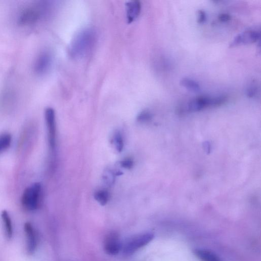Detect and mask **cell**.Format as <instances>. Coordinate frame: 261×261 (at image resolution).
Here are the masks:
<instances>
[{
	"mask_svg": "<svg viewBox=\"0 0 261 261\" xmlns=\"http://www.w3.org/2000/svg\"><path fill=\"white\" fill-rule=\"evenodd\" d=\"M97 41V33L92 27L85 28L80 31L72 41L69 54L74 59L83 58L89 54Z\"/></svg>",
	"mask_w": 261,
	"mask_h": 261,
	"instance_id": "6da1fadb",
	"label": "cell"
},
{
	"mask_svg": "<svg viewBox=\"0 0 261 261\" xmlns=\"http://www.w3.org/2000/svg\"><path fill=\"white\" fill-rule=\"evenodd\" d=\"M48 8H50V6L44 2L37 3L27 6L19 13L18 23L22 26L35 25L46 14Z\"/></svg>",
	"mask_w": 261,
	"mask_h": 261,
	"instance_id": "7a4b0ae2",
	"label": "cell"
},
{
	"mask_svg": "<svg viewBox=\"0 0 261 261\" xmlns=\"http://www.w3.org/2000/svg\"><path fill=\"white\" fill-rule=\"evenodd\" d=\"M154 238V234L152 232H145L128 239L122 244L123 254L127 257L132 256L151 242Z\"/></svg>",
	"mask_w": 261,
	"mask_h": 261,
	"instance_id": "3957f363",
	"label": "cell"
},
{
	"mask_svg": "<svg viewBox=\"0 0 261 261\" xmlns=\"http://www.w3.org/2000/svg\"><path fill=\"white\" fill-rule=\"evenodd\" d=\"M42 186L39 183L32 184L24 192L22 203L23 206L27 210L35 211L40 205Z\"/></svg>",
	"mask_w": 261,
	"mask_h": 261,
	"instance_id": "277c9868",
	"label": "cell"
},
{
	"mask_svg": "<svg viewBox=\"0 0 261 261\" xmlns=\"http://www.w3.org/2000/svg\"><path fill=\"white\" fill-rule=\"evenodd\" d=\"M225 102L223 96L215 97L199 96L192 100L188 105V110L190 112H198L210 106H219Z\"/></svg>",
	"mask_w": 261,
	"mask_h": 261,
	"instance_id": "5b68a950",
	"label": "cell"
},
{
	"mask_svg": "<svg viewBox=\"0 0 261 261\" xmlns=\"http://www.w3.org/2000/svg\"><path fill=\"white\" fill-rule=\"evenodd\" d=\"M45 120L47 130V137L51 149H54L56 144V125L54 110L50 107L46 108L44 112Z\"/></svg>",
	"mask_w": 261,
	"mask_h": 261,
	"instance_id": "8992f818",
	"label": "cell"
},
{
	"mask_svg": "<svg viewBox=\"0 0 261 261\" xmlns=\"http://www.w3.org/2000/svg\"><path fill=\"white\" fill-rule=\"evenodd\" d=\"M24 230L26 239V251L31 255L35 253L38 246L39 236L36 228L31 223L24 224Z\"/></svg>",
	"mask_w": 261,
	"mask_h": 261,
	"instance_id": "52a82bcc",
	"label": "cell"
},
{
	"mask_svg": "<svg viewBox=\"0 0 261 261\" xmlns=\"http://www.w3.org/2000/svg\"><path fill=\"white\" fill-rule=\"evenodd\" d=\"M122 249V244L119 234L111 231L107 234L104 241V249L109 255L116 256Z\"/></svg>",
	"mask_w": 261,
	"mask_h": 261,
	"instance_id": "ba28073f",
	"label": "cell"
},
{
	"mask_svg": "<svg viewBox=\"0 0 261 261\" xmlns=\"http://www.w3.org/2000/svg\"><path fill=\"white\" fill-rule=\"evenodd\" d=\"M53 62L51 53L44 51L39 54L34 63V70L36 74L43 76L50 69Z\"/></svg>",
	"mask_w": 261,
	"mask_h": 261,
	"instance_id": "9c48e42d",
	"label": "cell"
},
{
	"mask_svg": "<svg viewBox=\"0 0 261 261\" xmlns=\"http://www.w3.org/2000/svg\"><path fill=\"white\" fill-rule=\"evenodd\" d=\"M260 39V32L255 29H249L237 35L230 44V47L240 45L251 44L258 42Z\"/></svg>",
	"mask_w": 261,
	"mask_h": 261,
	"instance_id": "30bf717a",
	"label": "cell"
},
{
	"mask_svg": "<svg viewBox=\"0 0 261 261\" xmlns=\"http://www.w3.org/2000/svg\"><path fill=\"white\" fill-rule=\"evenodd\" d=\"M126 6L128 23H132L140 15L141 10V3L138 1H131L128 2Z\"/></svg>",
	"mask_w": 261,
	"mask_h": 261,
	"instance_id": "8fae6325",
	"label": "cell"
},
{
	"mask_svg": "<svg viewBox=\"0 0 261 261\" xmlns=\"http://www.w3.org/2000/svg\"><path fill=\"white\" fill-rule=\"evenodd\" d=\"M1 218L5 237L8 240H10L12 238L14 233L11 218L6 210L2 211Z\"/></svg>",
	"mask_w": 261,
	"mask_h": 261,
	"instance_id": "7c38bea8",
	"label": "cell"
},
{
	"mask_svg": "<svg viewBox=\"0 0 261 261\" xmlns=\"http://www.w3.org/2000/svg\"><path fill=\"white\" fill-rule=\"evenodd\" d=\"M194 254L202 261H221L219 257L213 252L205 249H195Z\"/></svg>",
	"mask_w": 261,
	"mask_h": 261,
	"instance_id": "4fadbf2b",
	"label": "cell"
},
{
	"mask_svg": "<svg viewBox=\"0 0 261 261\" xmlns=\"http://www.w3.org/2000/svg\"><path fill=\"white\" fill-rule=\"evenodd\" d=\"M181 85L188 90L195 93L200 91L199 84L193 79L188 78H183L180 82Z\"/></svg>",
	"mask_w": 261,
	"mask_h": 261,
	"instance_id": "5bb4252c",
	"label": "cell"
},
{
	"mask_svg": "<svg viewBox=\"0 0 261 261\" xmlns=\"http://www.w3.org/2000/svg\"><path fill=\"white\" fill-rule=\"evenodd\" d=\"M12 137L10 134H0V154L7 150L11 145Z\"/></svg>",
	"mask_w": 261,
	"mask_h": 261,
	"instance_id": "9a60e30c",
	"label": "cell"
},
{
	"mask_svg": "<svg viewBox=\"0 0 261 261\" xmlns=\"http://www.w3.org/2000/svg\"><path fill=\"white\" fill-rule=\"evenodd\" d=\"M95 200L102 206L106 205L109 200V194L108 191L101 190L97 191L94 196Z\"/></svg>",
	"mask_w": 261,
	"mask_h": 261,
	"instance_id": "2e32d148",
	"label": "cell"
},
{
	"mask_svg": "<svg viewBox=\"0 0 261 261\" xmlns=\"http://www.w3.org/2000/svg\"><path fill=\"white\" fill-rule=\"evenodd\" d=\"M113 142L116 149L119 152H121L124 148V140L122 134L120 132H116L113 136Z\"/></svg>",
	"mask_w": 261,
	"mask_h": 261,
	"instance_id": "e0dca14e",
	"label": "cell"
},
{
	"mask_svg": "<svg viewBox=\"0 0 261 261\" xmlns=\"http://www.w3.org/2000/svg\"><path fill=\"white\" fill-rule=\"evenodd\" d=\"M152 118V113L149 110H145L141 111L137 116V120L140 123H145L150 121Z\"/></svg>",
	"mask_w": 261,
	"mask_h": 261,
	"instance_id": "ac0fdd59",
	"label": "cell"
},
{
	"mask_svg": "<svg viewBox=\"0 0 261 261\" xmlns=\"http://www.w3.org/2000/svg\"><path fill=\"white\" fill-rule=\"evenodd\" d=\"M133 165V161L131 158H126L121 162L122 167L128 170L131 169Z\"/></svg>",
	"mask_w": 261,
	"mask_h": 261,
	"instance_id": "d6986e66",
	"label": "cell"
},
{
	"mask_svg": "<svg viewBox=\"0 0 261 261\" xmlns=\"http://www.w3.org/2000/svg\"><path fill=\"white\" fill-rule=\"evenodd\" d=\"M258 91V88L255 84H251L247 88V94L249 97L252 98L256 94Z\"/></svg>",
	"mask_w": 261,
	"mask_h": 261,
	"instance_id": "ffe728a7",
	"label": "cell"
},
{
	"mask_svg": "<svg viewBox=\"0 0 261 261\" xmlns=\"http://www.w3.org/2000/svg\"><path fill=\"white\" fill-rule=\"evenodd\" d=\"M206 20L207 15L206 12L202 10H200L198 12V22L199 24H203L206 22Z\"/></svg>",
	"mask_w": 261,
	"mask_h": 261,
	"instance_id": "44dd1931",
	"label": "cell"
},
{
	"mask_svg": "<svg viewBox=\"0 0 261 261\" xmlns=\"http://www.w3.org/2000/svg\"><path fill=\"white\" fill-rule=\"evenodd\" d=\"M231 16L227 13H221L218 16V20L221 22H227L230 21Z\"/></svg>",
	"mask_w": 261,
	"mask_h": 261,
	"instance_id": "7402d4cb",
	"label": "cell"
},
{
	"mask_svg": "<svg viewBox=\"0 0 261 261\" xmlns=\"http://www.w3.org/2000/svg\"><path fill=\"white\" fill-rule=\"evenodd\" d=\"M204 148L207 153H210L211 150V144L208 141L205 142L204 144Z\"/></svg>",
	"mask_w": 261,
	"mask_h": 261,
	"instance_id": "603a6c76",
	"label": "cell"
}]
</instances>
